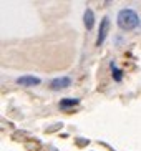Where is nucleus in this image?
<instances>
[{
    "label": "nucleus",
    "instance_id": "nucleus-1",
    "mask_svg": "<svg viewBox=\"0 0 141 151\" xmlns=\"http://www.w3.org/2000/svg\"><path fill=\"white\" fill-rule=\"evenodd\" d=\"M116 22H118V27L121 30H133L140 25V17L133 9H121L118 12Z\"/></svg>",
    "mask_w": 141,
    "mask_h": 151
},
{
    "label": "nucleus",
    "instance_id": "nucleus-2",
    "mask_svg": "<svg viewBox=\"0 0 141 151\" xmlns=\"http://www.w3.org/2000/svg\"><path fill=\"white\" fill-rule=\"evenodd\" d=\"M71 85V78L70 76H58V78H53L50 81V90L53 91H60V90H65Z\"/></svg>",
    "mask_w": 141,
    "mask_h": 151
},
{
    "label": "nucleus",
    "instance_id": "nucleus-3",
    "mask_svg": "<svg viewBox=\"0 0 141 151\" xmlns=\"http://www.w3.org/2000/svg\"><path fill=\"white\" fill-rule=\"evenodd\" d=\"M108 30H110V18H108V17H103L101 23H100V30H98V37H96V45H98V47H101L103 42L106 40Z\"/></svg>",
    "mask_w": 141,
    "mask_h": 151
},
{
    "label": "nucleus",
    "instance_id": "nucleus-4",
    "mask_svg": "<svg viewBox=\"0 0 141 151\" xmlns=\"http://www.w3.org/2000/svg\"><path fill=\"white\" fill-rule=\"evenodd\" d=\"M17 83L22 85V86H38L42 83V80L38 76H33V75H23L17 78Z\"/></svg>",
    "mask_w": 141,
    "mask_h": 151
},
{
    "label": "nucleus",
    "instance_id": "nucleus-5",
    "mask_svg": "<svg viewBox=\"0 0 141 151\" xmlns=\"http://www.w3.org/2000/svg\"><path fill=\"white\" fill-rule=\"evenodd\" d=\"M83 23H85V28H88V30H91V28L95 27V14H93L91 9H86V10H85Z\"/></svg>",
    "mask_w": 141,
    "mask_h": 151
},
{
    "label": "nucleus",
    "instance_id": "nucleus-6",
    "mask_svg": "<svg viewBox=\"0 0 141 151\" xmlns=\"http://www.w3.org/2000/svg\"><path fill=\"white\" fill-rule=\"evenodd\" d=\"M110 70H111V78H113L115 81H118V83H119V81L123 80V71H121L118 67H116V63H115V62H111V63H110Z\"/></svg>",
    "mask_w": 141,
    "mask_h": 151
},
{
    "label": "nucleus",
    "instance_id": "nucleus-7",
    "mask_svg": "<svg viewBox=\"0 0 141 151\" xmlns=\"http://www.w3.org/2000/svg\"><path fill=\"white\" fill-rule=\"evenodd\" d=\"M78 103H80L78 98H63V100H60V108H62V110H66V108L76 106Z\"/></svg>",
    "mask_w": 141,
    "mask_h": 151
}]
</instances>
